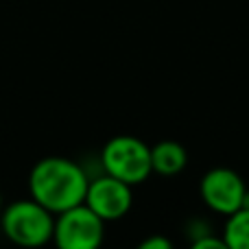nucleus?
Listing matches in <instances>:
<instances>
[{
    "instance_id": "obj_1",
    "label": "nucleus",
    "mask_w": 249,
    "mask_h": 249,
    "mask_svg": "<svg viewBox=\"0 0 249 249\" xmlns=\"http://www.w3.org/2000/svg\"><path fill=\"white\" fill-rule=\"evenodd\" d=\"M86 171L77 162L59 155L44 158L31 168L29 175V193L35 201H39L44 208L59 214L72 206H79L86 199L88 190Z\"/></svg>"
},
{
    "instance_id": "obj_2",
    "label": "nucleus",
    "mask_w": 249,
    "mask_h": 249,
    "mask_svg": "<svg viewBox=\"0 0 249 249\" xmlns=\"http://www.w3.org/2000/svg\"><path fill=\"white\" fill-rule=\"evenodd\" d=\"M0 225L4 236L20 247H42L53 241L55 214L39 201L20 199L0 212Z\"/></svg>"
},
{
    "instance_id": "obj_3",
    "label": "nucleus",
    "mask_w": 249,
    "mask_h": 249,
    "mask_svg": "<svg viewBox=\"0 0 249 249\" xmlns=\"http://www.w3.org/2000/svg\"><path fill=\"white\" fill-rule=\"evenodd\" d=\"M101 162L107 175L129 186L142 184L153 173L151 149L133 136H116L103 146Z\"/></svg>"
},
{
    "instance_id": "obj_4",
    "label": "nucleus",
    "mask_w": 249,
    "mask_h": 249,
    "mask_svg": "<svg viewBox=\"0 0 249 249\" xmlns=\"http://www.w3.org/2000/svg\"><path fill=\"white\" fill-rule=\"evenodd\" d=\"M105 221L94 210L79 203L55 214L53 241L61 249H96L103 243Z\"/></svg>"
},
{
    "instance_id": "obj_5",
    "label": "nucleus",
    "mask_w": 249,
    "mask_h": 249,
    "mask_svg": "<svg viewBox=\"0 0 249 249\" xmlns=\"http://www.w3.org/2000/svg\"><path fill=\"white\" fill-rule=\"evenodd\" d=\"M133 201L131 186L116 179L112 175H101L88 184L86 203L90 210H94L103 221H118L129 212Z\"/></svg>"
},
{
    "instance_id": "obj_6",
    "label": "nucleus",
    "mask_w": 249,
    "mask_h": 249,
    "mask_svg": "<svg viewBox=\"0 0 249 249\" xmlns=\"http://www.w3.org/2000/svg\"><path fill=\"white\" fill-rule=\"evenodd\" d=\"M245 181L232 168H212L201 179V197L210 210L219 214H232L245 201Z\"/></svg>"
},
{
    "instance_id": "obj_7",
    "label": "nucleus",
    "mask_w": 249,
    "mask_h": 249,
    "mask_svg": "<svg viewBox=\"0 0 249 249\" xmlns=\"http://www.w3.org/2000/svg\"><path fill=\"white\" fill-rule=\"evenodd\" d=\"M151 166L160 175H175L186 166V151L179 142L162 140L151 146Z\"/></svg>"
},
{
    "instance_id": "obj_8",
    "label": "nucleus",
    "mask_w": 249,
    "mask_h": 249,
    "mask_svg": "<svg viewBox=\"0 0 249 249\" xmlns=\"http://www.w3.org/2000/svg\"><path fill=\"white\" fill-rule=\"evenodd\" d=\"M223 241L228 249H249V208H238L230 214Z\"/></svg>"
},
{
    "instance_id": "obj_9",
    "label": "nucleus",
    "mask_w": 249,
    "mask_h": 249,
    "mask_svg": "<svg viewBox=\"0 0 249 249\" xmlns=\"http://www.w3.org/2000/svg\"><path fill=\"white\" fill-rule=\"evenodd\" d=\"M193 247L195 249H228V245H225L223 238L212 236L210 232H206V234H201L199 238H195Z\"/></svg>"
},
{
    "instance_id": "obj_10",
    "label": "nucleus",
    "mask_w": 249,
    "mask_h": 249,
    "mask_svg": "<svg viewBox=\"0 0 249 249\" xmlns=\"http://www.w3.org/2000/svg\"><path fill=\"white\" fill-rule=\"evenodd\" d=\"M173 243L164 236H151L140 243V249H171Z\"/></svg>"
},
{
    "instance_id": "obj_11",
    "label": "nucleus",
    "mask_w": 249,
    "mask_h": 249,
    "mask_svg": "<svg viewBox=\"0 0 249 249\" xmlns=\"http://www.w3.org/2000/svg\"><path fill=\"white\" fill-rule=\"evenodd\" d=\"M0 212H2V193H0Z\"/></svg>"
}]
</instances>
